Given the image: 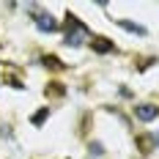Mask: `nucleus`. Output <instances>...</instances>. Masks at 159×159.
I'll list each match as a JSON object with an SVG mask.
<instances>
[{"label":"nucleus","instance_id":"f257e3e1","mask_svg":"<svg viewBox=\"0 0 159 159\" xmlns=\"http://www.w3.org/2000/svg\"><path fill=\"white\" fill-rule=\"evenodd\" d=\"M66 22H69V33H66V41H63V44H69V47H80V44L85 41V36H88V28H85L74 14L66 16Z\"/></svg>","mask_w":159,"mask_h":159},{"label":"nucleus","instance_id":"f03ea898","mask_svg":"<svg viewBox=\"0 0 159 159\" xmlns=\"http://www.w3.org/2000/svg\"><path fill=\"white\" fill-rule=\"evenodd\" d=\"M157 115H159V107H154V104H137V107H134V118H137V121H145V124H148V121H154Z\"/></svg>","mask_w":159,"mask_h":159},{"label":"nucleus","instance_id":"7ed1b4c3","mask_svg":"<svg viewBox=\"0 0 159 159\" xmlns=\"http://www.w3.org/2000/svg\"><path fill=\"white\" fill-rule=\"evenodd\" d=\"M36 28H39L41 33H55L61 25H58V22H55L49 14H36Z\"/></svg>","mask_w":159,"mask_h":159},{"label":"nucleus","instance_id":"20e7f679","mask_svg":"<svg viewBox=\"0 0 159 159\" xmlns=\"http://www.w3.org/2000/svg\"><path fill=\"white\" fill-rule=\"evenodd\" d=\"M91 47H93V52H99V55H107V52H115V44H112L110 39H93L91 41Z\"/></svg>","mask_w":159,"mask_h":159},{"label":"nucleus","instance_id":"39448f33","mask_svg":"<svg viewBox=\"0 0 159 159\" xmlns=\"http://www.w3.org/2000/svg\"><path fill=\"white\" fill-rule=\"evenodd\" d=\"M118 28H124L129 33H137V36H145V28L137 25V22H129V19H118Z\"/></svg>","mask_w":159,"mask_h":159},{"label":"nucleus","instance_id":"423d86ee","mask_svg":"<svg viewBox=\"0 0 159 159\" xmlns=\"http://www.w3.org/2000/svg\"><path fill=\"white\" fill-rule=\"evenodd\" d=\"M47 115H49V107H41V110L33 115V126H41V124L47 121Z\"/></svg>","mask_w":159,"mask_h":159},{"label":"nucleus","instance_id":"0eeeda50","mask_svg":"<svg viewBox=\"0 0 159 159\" xmlns=\"http://www.w3.org/2000/svg\"><path fill=\"white\" fill-rule=\"evenodd\" d=\"M44 66H49V69H63L66 63H61V58H55V55H49V58H44Z\"/></svg>","mask_w":159,"mask_h":159},{"label":"nucleus","instance_id":"6e6552de","mask_svg":"<svg viewBox=\"0 0 159 159\" xmlns=\"http://www.w3.org/2000/svg\"><path fill=\"white\" fill-rule=\"evenodd\" d=\"M104 154V145L102 143H91V157H102Z\"/></svg>","mask_w":159,"mask_h":159}]
</instances>
